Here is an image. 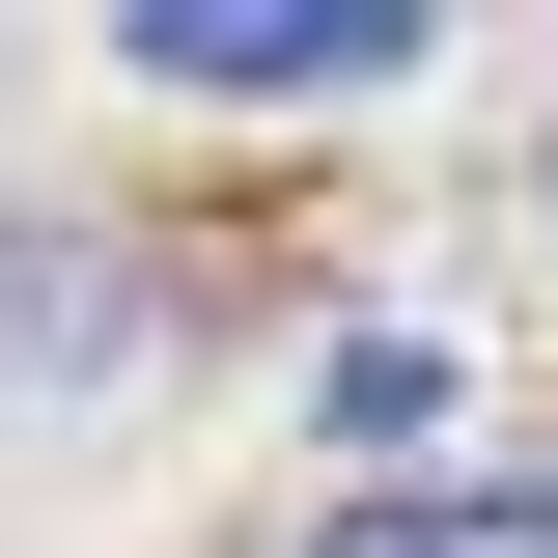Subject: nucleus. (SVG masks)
Listing matches in <instances>:
<instances>
[{
	"label": "nucleus",
	"instance_id": "1",
	"mask_svg": "<svg viewBox=\"0 0 558 558\" xmlns=\"http://www.w3.org/2000/svg\"><path fill=\"white\" fill-rule=\"evenodd\" d=\"M391 57H418V0H140V84H196V112H336Z\"/></svg>",
	"mask_w": 558,
	"mask_h": 558
},
{
	"label": "nucleus",
	"instance_id": "2",
	"mask_svg": "<svg viewBox=\"0 0 558 558\" xmlns=\"http://www.w3.org/2000/svg\"><path fill=\"white\" fill-rule=\"evenodd\" d=\"M112 336H140V279L84 252V223H28V196H0V418H28V391H84Z\"/></svg>",
	"mask_w": 558,
	"mask_h": 558
},
{
	"label": "nucleus",
	"instance_id": "3",
	"mask_svg": "<svg viewBox=\"0 0 558 558\" xmlns=\"http://www.w3.org/2000/svg\"><path fill=\"white\" fill-rule=\"evenodd\" d=\"M336 558H558V475H418V502H363Z\"/></svg>",
	"mask_w": 558,
	"mask_h": 558
},
{
	"label": "nucleus",
	"instance_id": "4",
	"mask_svg": "<svg viewBox=\"0 0 558 558\" xmlns=\"http://www.w3.org/2000/svg\"><path fill=\"white\" fill-rule=\"evenodd\" d=\"M307 418H336V447H447V336H336Z\"/></svg>",
	"mask_w": 558,
	"mask_h": 558
}]
</instances>
